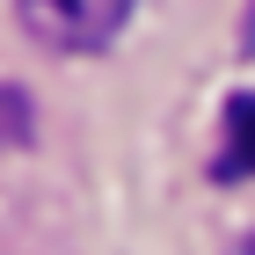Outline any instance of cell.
Here are the masks:
<instances>
[{
	"label": "cell",
	"instance_id": "2",
	"mask_svg": "<svg viewBox=\"0 0 255 255\" xmlns=\"http://www.w3.org/2000/svg\"><path fill=\"white\" fill-rule=\"evenodd\" d=\"M219 182H248L255 175V95L226 102V146H219Z\"/></svg>",
	"mask_w": 255,
	"mask_h": 255
},
{
	"label": "cell",
	"instance_id": "1",
	"mask_svg": "<svg viewBox=\"0 0 255 255\" xmlns=\"http://www.w3.org/2000/svg\"><path fill=\"white\" fill-rule=\"evenodd\" d=\"M138 0H15V22L29 29L37 44L51 51H102V44H117V29L131 22Z\"/></svg>",
	"mask_w": 255,
	"mask_h": 255
},
{
	"label": "cell",
	"instance_id": "3",
	"mask_svg": "<svg viewBox=\"0 0 255 255\" xmlns=\"http://www.w3.org/2000/svg\"><path fill=\"white\" fill-rule=\"evenodd\" d=\"M234 255H255V241H241V248H234Z\"/></svg>",
	"mask_w": 255,
	"mask_h": 255
}]
</instances>
